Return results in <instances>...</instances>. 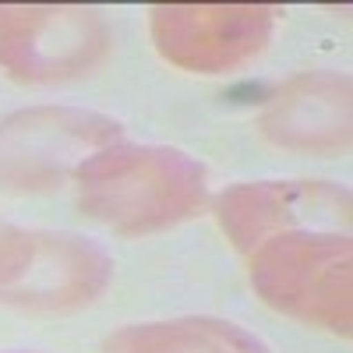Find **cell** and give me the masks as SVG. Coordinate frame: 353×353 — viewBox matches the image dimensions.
<instances>
[{"mask_svg":"<svg viewBox=\"0 0 353 353\" xmlns=\"http://www.w3.org/2000/svg\"><path fill=\"white\" fill-rule=\"evenodd\" d=\"M276 14L265 4H156L152 39L170 64L219 74L254 61L272 39Z\"/></svg>","mask_w":353,"mask_h":353,"instance_id":"obj_6","label":"cell"},{"mask_svg":"<svg viewBox=\"0 0 353 353\" xmlns=\"http://www.w3.org/2000/svg\"><path fill=\"white\" fill-rule=\"evenodd\" d=\"M78 209L121 237H141L201 212L209 176L198 159L170 145L113 141L74 173Z\"/></svg>","mask_w":353,"mask_h":353,"instance_id":"obj_1","label":"cell"},{"mask_svg":"<svg viewBox=\"0 0 353 353\" xmlns=\"http://www.w3.org/2000/svg\"><path fill=\"white\" fill-rule=\"evenodd\" d=\"M103 353H269L261 339L219 318H173L128 325L103 343Z\"/></svg>","mask_w":353,"mask_h":353,"instance_id":"obj_9","label":"cell"},{"mask_svg":"<svg viewBox=\"0 0 353 353\" xmlns=\"http://www.w3.org/2000/svg\"><path fill=\"white\" fill-rule=\"evenodd\" d=\"M110 53V25L92 8H0V68L21 81H64Z\"/></svg>","mask_w":353,"mask_h":353,"instance_id":"obj_5","label":"cell"},{"mask_svg":"<svg viewBox=\"0 0 353 353\" xmlns=\"http://www.w3.org/2000/svg\"><path fill=\"white\" fill-rule=\"evenodd\" d=\"M261 134L290 152H346L350 149V78L307 71L286 81L265 106Z\"/></svg>","mask_w":353,"mask_h":353,"instance_id":"obj_8","label":"cell"},{"mask_svg":"<svg viewBox=\"0 0 353 353\" xmlns=\"http://www.w3.org/2000/svg\"><path fill=\"white\" fill-rule=\"evenodd\" d=\"M8 353H28V350H8Z\"/></svg>","mask_w":353,"mask_h":353,"instance_id":"obj_10","label":"cell"},{"mask_svg":"<svg viewBox=\"0 0 353 353\" xmlns=\"http://www.w3.org/2000/svg\"><path fill=\"white\" fill-rule=\"evenodd\" d=\"M121 141V124L68 106L21 110L0 121V188L50 191L99 149Z\"/></svg>","mask_w":353,"mask_h":353,"instance_id":"obj_4","label":"cell"},{"mask_svg":"<svg viewBox=\"0 0 353 353\" xmlns=\"http://www.w3.org/2000/svg\"><path fill=\"white\" fill-rule=\"evenodd\" d=\"M251 286L276 307L339 336H350V237L336 230H293L251 251Z\"/></svg>","mask_w":353,"mask_h":353,"instance_id":"obj_2","label":"cell"},{"mask_svg":"<svg viewBox=\"0 0 353 353\" xmlns=\"http://www.w3.org/2000/svg\"><path fill=\"white\" fill-rule=\"evenodd\" d=\"M216 219L233 248L251 254L265 241L293 230L350 226V191L329 181H254L216 198Z\"/></svg>","mask_w":353,"mask_h":353,"instance_id":"obj_7","label":"cell"},{"mask_svg":"<svg viewBox=\"0 0 353 353\" xmlns=\"http://www.w3.org/2000/svg\"><path fill=\"white\" fill-rule=\"evenodd\" d=\"M113 279V258L53 230H0V304L21 311H74L92 304Z\"/></svg>","mask_w":353,"mask_h":353,"instance_id":"obj_3","label":"cell"}]
</instances>
